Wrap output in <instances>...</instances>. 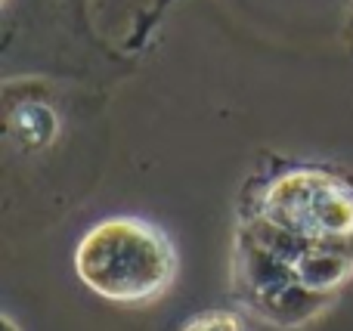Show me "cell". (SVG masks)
<instances>
[{"instance_id":"6da1fadb","label":"cell","mask_w":353,"mask_h":331,"mask_svg":"<svg viewBox=\"0 0 353 331\" xmlns=\"http://www.w3.org/2000/svg\"><path fill=\"white\" fill-rule=\"evenodd\" d=\"M74 273L103 301L140 307L165 295L176 279L174 242L161 226L137 214L93 223L74 248Z\"/></svg>"},{"instance_id":"7a4b0ae2","label":"cell","mask_w":353,"mask_h":331,"mask_svg":"<svg viewBox=\"0 0 353 331\" xmlns=\"http://www.w3.org/2000/svg\"><path fill=\"white\" fill-rule=\"evenodd\" d=\"M248 217L310 245H353V183L325 164H282L245 186Z\"/></svg>"},{"instance_id":"3957f363","label":"cell","mask_w":353,"mask_h":331,"mask_svg":"<svg viewBox=\"0 0 353 331\" xmlns=\"http://www.w3.org/2000/svg\"><path fill=\"white\" fill-rule=\"evenodd\" d=\"M230 279L232 295L245 310H251L257 319L282 328H294L316 319L332 301V297L307 288L294 276L292 266L267 245H261L245 226L236 229Z\"/></svg>"},{"instance_id":"277c9868","label":"cell","mask_w":353,"mask_h":331,"mask_svg":"<svg viewBox=\"0 0 353 331\" xmlns=\"http://www.w3.org/2000/svg\"><path fill=\"white\" fill-rule=\"evenodd\" d=\"M68 115V93L43 78H6L0 96L6 161L34 158L62 140Z\"/></svg>"},{"instance_id":"5b68a950","label":"cell","mask_w":353,"mask_h":331,"mask_svg":"<svg viewBox=\"0 0 353 331\" xmlns=\"http://www.w3.org/2000/svg\"><path fill=\"white\" fill-rule=\"evenodd\" d=\"M53 3L74 31H81L84 37H93V0H53Z\"/></svg>"},{"instance_id":"8992f818","label":"cell","mask_w":353,"mask_h":331,"mask_svg":"<svg viewBox=\"0 0 353 331\" xmlns=\"http://www.w3.org/2000/svg\"><path fill=\"white\" fill-rule=\"evenodd\" d=\"M183 331H239V319L230 313H220V310H208L201 316H192Z\"/></svg>"},{"instance_id":"52a82bcc","label":"cell","mask_w":353,"mask_h":331,"mask_svg":"<svg viewBox=\"0 0 353 331\" xmlns=\"http://www.w3.org/2000/svg\"><path fill=\"white\" fill-rule=\"evenodd\" d=\"M347 37H350V43H353V0H350V19H347Z\"/></svg>"},{"instance_id":"ba28073f","label":"cell","mask_w":353,"mask_h":331,"mask_svg":"<svg viewBox=\"0 0 353 331\" xmlns=\"http://www.w3.org/2000/svg\"><path fill=\"white\" fill-rule=\"evenodd\" d=\"M3 331H19V328H16V322H12L10 316H3Z\"/></svg>"}]
</instances>
